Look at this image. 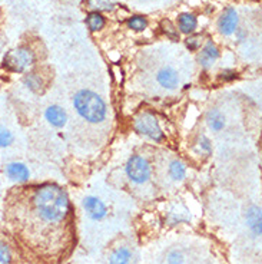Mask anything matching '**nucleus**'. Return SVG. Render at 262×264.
Here are the masks:
<instances>
[{"mask_svg":"<svg viewBox=\"0 0 262 264\" xmlns=\"http://www.w3.org/2000/svg\"><path fill=\"white\" fill-rule=\"evenodd\" d=\"M4 221L34 264H62L75 250V211L67 193L56 184L13 188L6 198Z\"/></svg>","mask_w":262,"mask_h":264,"instance_id":"nucleus-1","label":"nucleus"},{"mask_svg":"<svg viewBox=\"0 0 262 264\" xmlns=\"http://www.w3.org/2000/svg\"><path fill=\"white\" fill-rule=\"evenodd\" d=\"M73 105L78 114L87 122L98 123L102 122L106 117V104L105 101L92 90H79L73 98Z\"/></svg>","mask_w":262,"mask_h":264,"instance_id":"nucleus-2","label":"nucleus"},{"mask_svg":"<svg viewBox=\"0 0 262 264\" xmlns=\"http://www.w3.org/2000/svg\"><path fill=\"white\" fill-rule=\"evenodd\" d=\"M34 63V53L26 46L16 48L6 53L3 66L13 73H23Z\"/></svg>","mask_w":262,"mask_h":264,"instance_id":"nucleus-3","label":"nucleus"},{"mask_svg":"<svg viewBox=\"0 0 262 264\" xmlns=\"http://www.w3.org/2000/svg\"><path fill=\"white\" fill-rule=\"evenodd\" d=\"M126 174L133 182L144 184V182H146L150 178L152 170H150V165H149V162L146 161L145 158L136 155V157H132L128 161V164H126Z\"/></svg>","mask_w":262,"mask_h":264,"instance_id":"nucleus-4","label":"nucleus"},{"mask_svg":"<svg viewBox=\"0 0 262 264\" xmlns=\"http://www.w3.org/2000/svg\"><path fill=\"white\" fill-rule=\"evenodd\" d=\"M135 129L139 134L149 137L153 141H162V138H164V132H162L156 118L150 114H142L141 117L136 118Z\"/></svg>","mask_w":262,"mask_h":264,"instance_id":"nucleus-5","label":"nucleus"},{"mask_svg":"<svg viewBox=\"0 0 262 264\" xmlns=\"http://www.w3.org/2000/svg\"><path fill=\"white\" fill-rule=\"evenodd\" d=\"M83 207L86 210L87 215L95 221H99L106 215V207L96 197H86L83 200Z\"/></svg>","mask_w":262,"mask_h":264,"instance_id":"nucleus-6","label":"nucleus"},{"mask_svg":"<svg viewBox=\"0 0 262 264\" xmlns=\"http://www.w3.org/2000/svg\"><path fill=\"white\" fill-rule=\"evenodd\" d=\"M218 26H219L221 33H222V35H227V36L235 32L236 26H238V15H236V12L233 10L232 7L227 9V10L222 13Z\"/></svg>","mask_w":262,"mask_h":264,"instance_id":"nucleus-7","label":"nucleus"},{"mask_svg":"<svg viewBox=\"0 0 262 264\" xmlns=\"http://www.w3.org/2000/svg\"><path fill=\"white\" fill-rule=\"evenodd\" d=\"M6 174L16 182H26L29 179L30 173L28 167L22 162H10L6 165Z\"/></svg>","mask_w":262,"mask_h":264,"instance_id":"nucleus-8","label":"nucleus"},{"mask_svg":"<svg viewBox=\"0 0 262 264\" xmlns=\"http://www.w3.org/2000/svg\"><path fill=\"white\" fill-rule=\"evenodd\" d=\"M156 81L159 82V85L165 89H175L179 84V76L176 73V70L172 68H164L158 72L156 75Z\"/></svg>","mask_w":262,"mask_h":264,"instance_id":"nucleus-9","label":"nucleus"},{"mask_svg":"<svg viewBox=\"0 0 262 264\" xmlns=\"http://www.w3.org/2000/svg\"><path fill=\"white\" fill-rule=\"evenodd\" d=\"M45 117L48 119V122L56 128H62L66 121H67V117H66V112L60 108V106H56V105H52L46 109L45 112Z\"/></svg>","mask_w":262,"mask_h":264,"instance_id":"nucleus-10","label":"nucleus"},{"mask_svg":"<svg viewBox=\"0 0 262 264\" xmlns=\"http://www.w3.org/2000/svg\"><path fill=\"white\" fill-rule=\"evenodd\" d=\"M218 56H219V52H218L216 46H215L212 42H208V43L205 45L204 49H202V52H201L199 62L202 63V66L208 68V66H211V65L216 60Z\"/></svg>","mask_w":262,"mask_h":264,"instance_id":"nucleus-11","label":"nucleus"},{"mask_svg":"<svg viewBox=\"0 0 262 264\" xmlns=\"http://www.w3.org/2000/svg\"><path fill=\"white\" fill-rule=\"evenodd\" d=\"M132 253L128 247H119L109 256V264H131Z\"/></svg>","mask_w":262,"mask_h":264,"instance_id":"nucleus-12","label":"nucleus"},{"mask_svg":"<svg viewBox=\"0 0 262 264\" xmlns=\"http://www.w3.org/2000/svg\"><path fill=\"white\" fill-rule=\"evenodd\" d=\"M196 18L191 13H182L179 16V29L183 33H192L194 30L196 29Z\"/></svg>","mask_w":262,"mask_h":264,"instance_id":"nucleus-13","label":"nucleus"},{"mask_svg":"<svg viewBox=\"0 0 262 264\" xmlns=\"http://www.w3.org/2000/svg\"><path fill=\"white\" fill-rule=\"evenodd\" d=\"M208 123L213 131H221L225 125V121H224V117L219 111L213 109L208 114Z\"/></svg>","mask_w":262,"mask_h":264,"instance_id":"nucleus-14","label":"nucleus"},{"mask_svg":"<svg viewBox=\"0 0 262 264\" xmlns=\"http://www.w3.org/2000/svg\"><path fill=\"white\" fill-rule=\"evenodd\" d=\"M86 22H87L89 29L93 30V32L100 30L103 26H105V18H103L100 13H98V12H92V13H89Z\"/></svg>","mask_w":262,"mask_h":264,"instance_id":"nucleus-15","label":"nucleus"},{"mask_svg":"<svg viewBox=\"0 0 262 264\" xmlns=\"http://www.w3.org/2000/svg\"><path fill=\"white\" fill-rule=\"evenodd\" d=\"M248 218H249V226L254 229V231L261 234V214H260V208H257V207L251 208V211L248 214Z\"/></svg>","mask_w":262,"mask_h":264,"instance_id":"nucleus-16","label":"nucleus"},{"mask_svg":"<svg viewBox=\"0 0 262 264\" xmlns=\"http://www.w3.org/2000/svg\"><path fill=\"white\" fill-rule=\"evenodd\" d=\"M169 174L174 179H182L185 174H186V170H185V165L179 161H174L171 162L169 165Z\"/></svg>","mask_w":262,"mask_h":264,"instance_id":"nucleus-17","label":"nucleus"},{"mask_svg":"<svg viewBox=\"0 0 262 264\" xmlns=\"http://www.w3.org/2000/svg\"><path fill=\"white\" fill-rule=\"evenodd\" d=\"M25 84L30 90H34V92H39L42 88V79L36 75V73H30L25 76Z\"/></svg>","mask_w":262,"mask_h":264,"instance_id":"nucleus-18","label":"nucleus"},{"mask_svg":"<svg viewBox=\"0 0 262 264\" xmlns=\"http://www.w3.org/2000/svg\"><path fill=\"white\" fill-rule=\"evenodd\" d=\"M15 141L13 134L6 129L4 126H0V148H7L10 147Z\"/></svg>","mask_w":262,"mask_h":264,"instance_id":"nucleus-19","label":"nucleus"},{"mask_svg":"<svg viewBox=\"0 0 262 264\" xmlns=\"http://www.w3.org/2000/svg\"><path fill=\"white\" fill-rule=\"evenodd\" d=\"M128 26H129L131 29L141 32V30H144L146 26H147V22H146L145 18H142V16H133L132 19H129Z\"/></svg>","mask_w":262,"mask_h":264,"instance_id":"nucleus-20","label":"nucleus"},{"mask_svg":"<svg viewBox=\"0 0 262 264\" xmlns=\"http://www.w3.org/2000/svg\"><path fill=\"white\" fill-rule=\"evenodd\" d=\"M162 26L165 28V32H166V33H168L172 39H179V35L176 33L174 25H172L169 20H164V22H162Z\"/></svg>","mask_w":262,"mask_h":264,"instance_id":"nucleus-21","label":"nucleus"},{"mask_svg":"<svg viewBox=\"0 0 262 264\" xmlns=\"http://www.w3.org/2000/svg\"><path fill=\"white\" fill-rule=\"evenodd\" d=\"M199 39H201L199 36H191V37H188V40H186L188 48H189L191 51H196V49L199 48V45H201V40H199Z\"/></svg>","mask_w":262,"mask_h":264,"instance_id":"nucleus-22","label":"nucleus"},{"mask_svg":"<svg viewBox=\"0 0 262 264\" xmlns=\"http://www.w3.org/2000/svg\"><path fill=\"white\" fill-rule=\"evenodd\" d=\"M169 264H183L182 256L178 254V253H172V254L169 256Z\"/></svg>","mask_w":262,"mask_h":264,"instance_id":"nucleus-23","label":"nucleus"},{"mask_svg":"<svg viewBox=\"0 0 262 264\" xmlns=\"http://www.w3.org/2000/svg\"><path fill=\"white\" fill-rule=\"evenodd\" d=\"M236 75H235V72L232 70H225V72H222V78L224 79H233Z\"/></svg>","mask_w":262,"mask_h":264,"instance_id":"nucleus-24","label":"nucleus"}]
</instances>
